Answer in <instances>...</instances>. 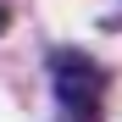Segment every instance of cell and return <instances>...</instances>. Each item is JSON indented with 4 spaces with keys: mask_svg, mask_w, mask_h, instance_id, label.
<instances>
[{
    "mask_svg": "<svg viewBox=\"0 0 122 122\" xmlns=\"http://www.w3.org/2000/svg\"><path fill=\"white\" fill-rule=\"evenodd\" d=\"M50 83H56V100L67 111V122H100L111 72L89 50H50Z\"/></svg>",
    "mask_w": 122,
    "mask_h": 122,
    "instance_id": "cell-1",
    "label": "cell"
},
{
    "mask_svg": "<svg viewBox=\"0 0 122 122\" xmlns=\"http://www.w3.org/2000/svg\"><path fill=\"white\" fill-rule=\"evenodd\" d=\"M11 28V6H0V33H6Z\"/></svg>",
    "mask_w": 122,
    "mask_h": 122,
    "instance_id": "cell-2",
    "label": "cell"
}]
</instances>
